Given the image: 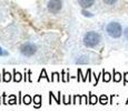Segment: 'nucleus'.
Wrapping results in <instances>:
<instances>
[{"label": "nucleus", "mask_w": 128, "mask_h": 111, "mask_svg": "<svg viewBox=\"0 0 128 111\" xmlns=\"http://www.w3.org/2000/svg\"><path fill=\"white\" fill-rule=\"evenodd\" d=\"M102 41V36L96 31H88L84 34L82 43L87 48H96Z\"/></svg>", "instance_id": "nucleus-1"}, {"label": "nucleus", "mask_w": 128, "mask_h": 111, "mask_svg": "<svg viewBox=\"0 0 128 111\" xmlns=\"http://www.w3.org/2000/svg\"><path fill=\"white\" fill-rule=\"evenodd\" d=\"M106 33L112 39H119L124 33V30H122V27L119 22L110 21L106 26Z\"/></svg>", "instance_id": "nucleus-2"}, {"label": "nucleus", "mask_w": 128, "mask_h": 111, "mask_svg": "<svg viewBox=\"0 0 128 111\" xmlns=\"http://www.w3.org/2000/svg\"><path fill=\"white\" fill-rule=\"evenodd\" d=\"M37 50H38V48H37L36 44L30 43V42H27V43L21 44L20 48H19L20 53L22 56H24V57H32L34 55H36Z\"/></svg>", "instance_id": "nucleus-3"}, {"label": "nucleus", "mask_w": 128, "mask_h": 111, "mask_svg": "<svg viewBox=\"0 0 128 111\" xmlns=\"http://www.w3.org/2000/svg\"><path fill=\"white\" fill-rule=\"evenodd\" d=\"M47 8L51 13H58L62 8V1L61 0H49Z\"/></svg>", "instance_id": "nucleus-4"}, {"label": "nucleus", "mask_w": 128, "mask_h": 111, "mask_svg": "<svg viewBox=\"0 0 128 111\" xmlns=\"http://www.w3.org/2000/svg\"><path fill=\"white\" fill-rule=\"evenodd\" d=\"M88 62H89V59L87 56H79L75 60V63H78V65H87Z\"/></svg>", "instance_id": "nucleus-5"}, {"label": "nucleus", "mask_w": 128, "mask_h": 111, "mask_svg": "<svg viewBox=\"0 0 128 111\" xmlns=\"http://www.w3.org/2000/svg\"><path fill=\"white\" fill-rule=\"evenodd\" d=\"M94 3H95V0H79V4L84 9L89 8V7H92Z\"/></svg>", "instance_id": "nucleus-6"}, {"label": "nucleus", "mask_w": 128, "mask_h": 111, "mask_svg": "<svg viewBox=\"0 0 128 111\" xmlns=\"http://www.w3.org/2000/svg\"><path fill=\"white\" fill-rule=\"evenodd\" d=\"M41 100H42V98H41L40 95H36L35 97H34V107H35L36 109L41 107Z\"/></svg>", "instance_id": "nucleus-7"}, {"label": "nucleus", "mask_w": 128, "mask_h": 111, "mask_svg": "<svg viewBox=\"0 0 128 111\" xmlns=\"http://www.w3.org/2000/svg\"><path fill=\"white\" fill-rule=\"evenodd\" d=\"M122 79V75L114 69V71H112V80H114V82H119Z\"/></svg>", "instance_id": "nucleus-8"}, {"label": "nucleus", "mask_w": 128, "mask_h": 111, "mask_svg": "<svg viewBox=\"0 0 128 111\" xmlns=\"http://www.w3.org/2000/svg\"><path fill=\"white\" fill-rule=\"evenodd\" d=\"M24 79V76L21 75L19 71H16V69L14 70V82H20Z\"/></svg>", "instance_id": "nucleus-9"}, {"label": "nucleus", "mask_w": 128, "mask_h": 111, "mask_svg": "<svg viewBox=\"0 0 128 111\" xmlns=\"http://www.w3.org/2000/svg\"><path fill=\"white\" fill-rule=\"evenodd\" d=\"M10 80H11V75L8 71H6V69H4L2 70V81L4 82H9Z\"/></svg>", "instance_id": "nucleus-10"}, {"label": "nucleus", "mask_w": 128, "mask_h": 111, "mask_svg": "<svg viewBox=\"0 0 128 111\" xmlns=\"http://www.w3.org/2000/svg\"><path fill=\"white\" fill-rule=\"evenodd\" d=\"M98 101H99V99H98L97 96H95L94 93L89 92V100H88V103H89V105H96Z\"/></svg>", "instance_id": "nucleus-11"}, {"label": "nucleus", "mask_w": 128, "mask_h": 111, "mask_svg": "<svg viewBox=\"0 0 128 111\" xmlns=\"http://www.w3.org/2000/svg\"><path fill=\"white\" fill-rule=\"evenodd\" d=\"M102 81H104V82H109V81L112 80V75H110L109 72H107V71L102 70Z\"/></svg>", "instance_id": "nucleus-12"}, {"label": "nucleus", "mask_w": 128, "mask_h": 111, "mask_svg": "<svg viewBox=\"0 0 128 111\" xmlns=\"http://www.w3.org/2000/svg\"><path fill=\"white\" fill-rule=\"evenodd\" d=\"M42 78H45L47 81H48V82H51V79L48 77V76H47V72H46V70L45 69H42V70H41V72H40V76H39V78H38V82L39 81L41 80V79Z\"/></svg>", "instance_id": "nucleus-13"}, {"label": "nucleus", "mask_w": 128, "mask_h": 111, "mask_svg": "<svg viewBox=\"0 0 128 111\" xmlns=\"http://www.w3.org/2000/svg\"><path fill=\"white\" fill-rule=\"evenodd\" d=\"M31 102H32V98H31L29 95H24V97L22 98V103L28 106V105H30Z\"/></svg>", "instance_id": "nucleus-14"}, {"label": "nucleus", "mask_w": 128, "mask_h": 111, "mask_svg": "<svg viewBox=\"0 0 128 111\" xmlns=\"http://www.w3.org/2000/svg\"><path fill=\"white\" fill-rule=\"evenodd\" d=\"M60 93H61V92L59 91V92H58V97L56 98V97H55V95H54V93L50 91V92H49V98H51V99H55V100H56V102H57L58 105H60V103H61V102H60Z\"/></svg>", "instance_id": "nucleus-15"}, {"label": "nucleus", "mask_w": 128, "mask_h": 111, "mask_svg": "<svg viewBox=\"0 0 128 111\" xmlns=\"http://www.w3.org/2000/svg\"><path fill=\"white\" fill-rule=\"evenodd\" d=\"M61 80L64 81V82H67V81H69L70 79H71V77H69V73H67L66 75V71L65 70H62V72H61Z\"/></svg>", "instance_id": "nucleus-16"}, {"label": "nucleus", "mask_w": 128, "mask_h": 111, "mask_svg": "<svg viewBox=\"0 0 128 111\" xmlns=\"http://www.w3.org/2000/svg\"><path fill=\"white\" fill-rule=\"evenodd\" d=\"M99 103H102V105H107L108 103V97L106 95H102L99 97Z\"/></svg>", "instance_id": "nucleus-17"}, {"label": "nucleus", "mask_w": 128, "mask_h": 111, "mask_svg": "<svg viewBox=\"0 0 128 111\" xmlns=\"http://www.w3.org/2000/svg\"><path fill=\"white\" fill-rule=\"evenodd\" d=\"M52 81H56V82H60V75L58 72H54L52 77H51V82Z\"/></svg>", "instance_id": "nucleus-18"}, {"label": "nucleus", "mask_w": 128, "mask_h": 111, "mask_svg": "<svg viewBox=\"0 0 128 111\" xmlns=\"http://www.w3.org/2000/svg\"><path fill=\"white\" fill-rule=\"evenodd\" d=\"M71 99V96L69 95V97H67V96H62V103L64 105H69V103H72L70 101Z\"/></svg>", "instance_id": "nucleus-19"}, {"label": "nucleus", "mask_w": 128, "mask_h": 111, "mask_svg": "<svg viewBox=\"0 0 128 111\" xmlns=\"http://www.w3.org/2000/svg\"><path fill=\"white\" fill-rule=\"evenodd\" d=\"M16 102H17L16 96H14V95H11V96H10V100L8 101V105H16Z\"/></svg>", "instance_id": "nucleus-20"}, {"label": "nucleus", "mask_w": 128, "mask_h": 111, "mask_svg": "<svg viewBox=\"0 0 128 111\" xmlns=\"http://www.w3.org/2000/svg\"><path fill=\"white\" fill-rule=\"evenodd\" d=\"M80 103H88L87 95H82L80 96Z\"/></svg>", "instance_id": "nucleus-21"}, {"label": "nucleus", "mask_w": 128, "mask_h": 111, "mask_svg": "<svg viewBox=\"0 0 128 111\" xmlns=\"http://www.w3.org/2000/svg\"><path fill=\"white\" fill-rule=\"evenodd\" d=\"M104 2L106 4H109V6H112L117 2V0H104Z\"/></svg>", "instance_id": "nucleus-22"}, {"label": "nucleus", "mask_w": 128, "mask_h": 111, "mask_svg": "<svg viewBox=\"0 0 128 111\" xmlns=\"http://www.w3.org/2000/svg\"><path fill=\"white\" fill-rule=\"evenodd\" d=\"M9 55V52L8 51H6V50H4V49L0 47V57H4V56H8Z\"/></svg>", "instance_id": "nucleus-23"}, {"label": "nucleus", "mask_w": 128, "mask_h": 111, "mask_svg": "<svg viewBox=\"0 0 128 111\" xmlns=\"http://www.w3.org/2000/svg\"><path fill=\"white\" fill-rule=\"evenodd\" d=\"M122 78H124V86H125L126 83H128V72H125Z\"/></svg>", "instance_id": "nucleus-24"}, {"label": "nucleus", "mask_w": 128, "mask_h": 111, "mask_svg": "<svg viewBox=\"0 0 128 111\" xmlns=\"http://www.w3.org/2000/svg\"><path fill=\"white\" fill-rule=\"evenodd\" d=\"M124 36H125V39L128 41V27H126L124 30Z\"/></svg>", "instance_id": "nucleus-25"}, {"label": "nucleus", "mask_w": 128, "mask_h": 111, "mask_svg": "<svg viewBox=\"0 0 128 111\" xmlns=\"http://www.w3.org/2000/svg\"><path fill=\"white\" fill-rule=\"evenodd\" d=\"M82 14L86 17H92V13H90V12L86 11V10H82Z\"/></svg>", "instance_id": "nucleus-26"}, {"label": "nucleus", "mask_w": 128, "mask_h": 111, "mask_svg": "<svg viewBox=\"0 0 128 111\" xmlns=\"http://www.w3.org/2000/svg\"><path fill=\"white\" fill-rule=\"evenodd\" d=\"M20 98H21V92H19V102H18L19 105H20V103H21V102H20Z\"/></svg>", "instance_id": "nucleus-27"}, {"label": "nucleus", "mask_w": 128, "mask_h": 111, "mask_svg": "<svg viewBox=\"0 0 128 111\" xmlns=\"http://www.w3.org/2000/svg\"><path fill=\"white\" fill-rule=\"evenodd\" d=\"M126 103H128V99H127V102H126Z\"/></svg>", "instance_id": "nucleus-28"}, {"label": "nucleus", "mask_w": 128, "mask_h": 111, "mask_svg": "<svg viewBox=\"0 0 128 111\" xmlns=\"http://www.w3.org/2000/svg\"><path fill=\"white\" fill-rule=\"evenodd\" d=\"M0 103H1V100H0Z\"/></svg>", "instance_id": "nucleus-29"}, {"label": "nucleus", "mask_w": 128, "mask_h": 111, "mask_svg": "<svg viewBox=\"0 0 128 111\" xmlns=\"http://www.w3.org/2000/svg\"><path fill=\"white\" fill-rule=\"evenodd\" d=\"M0 80H1V78H0Z\"/></svg>", "instance_id": "nucleus-30"}]
</instances>
